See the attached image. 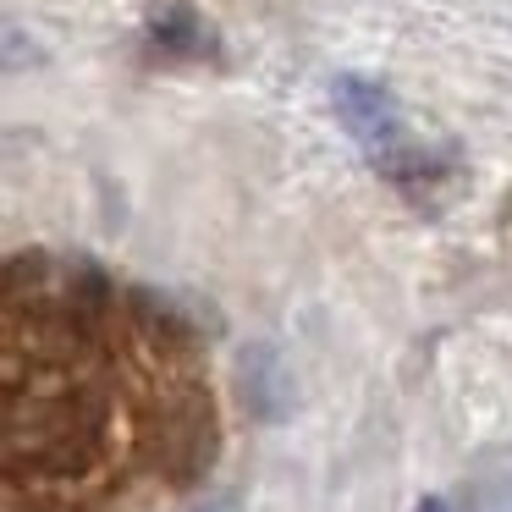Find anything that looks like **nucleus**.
<instances>
[{
  "instance_id": "obj_1",
  "label": "nucleus",
  "mask_w": 512,
  "mask_h": 512,
  "mask_svg": "<svg viewBox=\"0 0 512 512\" xmlns=\"http://www.w3.org/2000/svg\"><path fill=\"white\" fill-rule=\"evenodd\" d=\"M331 105H336V122L347 127V138L364 149L369 166L386 182H397V188L413 193V188H430L435 177L452 171L446 155H430L424 144H413L408 116H402L397 94H391L386 83L364 78V72H342V78L331 83Z\"/></svg>"
},
{
  "instance_id": "obj_3",
  "label": "nucleus",
  "mask_w": 512,
  "mask_h": 512,
  "mask_svg": "<svg viewBox=\"0 0 512 512\" xmlns=\"http://www.w3.org/2000/svg\"><path fill=\"white\" fill-rule=\"evenodd\" d=\"M149 39H155L166 56H210V50H215L210 23H199L188 6H166V12L149 23Z\"/></svg>"
},
{
  "instance_id": "obj_4",
  "label": "nucleus",
  "mask_w": 512,
  "mask_h": 512,
  "mask_svg": "<svg viewBox=\"0 0 512 512\" xmlns=\"http://www.w3.org/2000/svg\"><path fill=\"white\" fill-rule=\"evenodd\" d=\"M474 501H479V512H512V468L479 474L474 479Z\"/></svg>"
},
{
  "instance_id": "obj_2",
  "label": "nucleus",
  "mask_w": 512,
  "mask_h": 512,
  "mask_svg": "<svg viewBox=\"0 0 512 512\" xmlns=\"http://www.w3.org/2000/svg\"><path fill=\"white\" fill-rule=\"evenodd\" d=\"M243 391H248V408L259 419H281V408H287V380H281V364L270 347H248L243 353Z\"/></svg>"
},
{
  "instance_id": "obj_5",
  "label": "nucleus",
  "mask_w": 512,
  "mask_h": 512,
  "mask_svg": "<svg viewBox=\"0 0 512 512\" xmlns=\"http://www.w3.org/2000/svg\"><path fill=\"white\" fill-rule=\"evenodd\" d=\"M413 512H452V501H446V496H424Z\"/></svg>"
}]
</instances>
